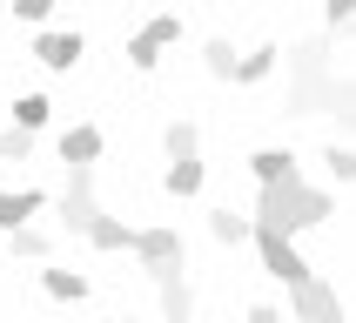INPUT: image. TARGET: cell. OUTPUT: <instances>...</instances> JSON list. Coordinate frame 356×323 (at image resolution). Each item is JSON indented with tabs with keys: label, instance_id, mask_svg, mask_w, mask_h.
<instances>
[{
	"label": "cell",
	"instance_id": "cell-22",
	"mask_svg": "<svg viewBox=\"0 0 356 323\" xmlns=\"http://www.w3.org/2000/svg\"><path fill=\"white\" fill-rule=\"evenodd\" d=\"M34 155V135L27 128H0V162H27Z\"/></svg>",
	"mask_w": 356,
	"mask_h": 323
},
{
	"label": "cell",
	"instance_id": "cell-25",
	"mask_svg": "<svg viewBox=\"0 0 356 323\" xmlns=\"http://www.w3.org/2000/svg\"><path fill=\"white\" fill-rule=\"evenodd\" d=\"M249 323H282V310H269V303H256V310H249Z\"/></svg>",
	"mask_w": 356,
	"mask_h": 323
},
{
	"label": "cell",
	"instance_id": "cell-10",
	"mask_svg": "<svg viewBox=\"0 0 356 323\" xmlns=\"http://www.w3.org/2000/svg\"><path fill=\"white\" fill-rule=\"evenodd\" d=\"M135 256H141V269L181 262V236H175V229H135Z\"/></svg>",
	"mask_w": 356,
	"mask_h": 323
},
{
	"label": "cell",
	"instance_id": "cell-17",
	"mask_svg": "<svg viewBox=\"0 0 356 323\" xmlns=\"http://www.w3.org/2000/svg\"><path fill=\"white\" fill-rule=\"evenodd\" d=\"M47 115H54V101H47V95H20L14 101V128H27V135H40Z\"/></svg>",
	"mask_w": 356,
	"mask_h": 323
},
{
	"label": "cell",
	"instance_id": "cell-1",
	"mask_svg": "<svg viewBox=\"0 0 356 323\" xmlns=\"http://www.w3.org/2000/svg\"><path fill=\"white\" fill-rule=\"evenodd\" d=\"M330 216H337V196L316 189V182H302V175L262 182V196H256V222L262 229H282V236H302V229H316Z\"/></svg>",
	"mask_w": 356,
	"mask_h": 323
},
{
	"label": "cell",
	"instance_id": "cell-6",
	"mask_svg": "<svg viewBox=\"0 0 356 323\" xmlns=\"http://www.w3.org/2000/svg\"><path fill=\"white\" fill-rule=\"evenodd\" d=\"M289 310H296L302 323H343V297H337V290H330L323 276L296 283V290H289Z\"/></svg>",
	"mask_w": 356,
	"mask_h": 323
},
{
	"label": "cell",
	"instance_id": "cell-8",
	"mask_svg": "<svg viewBox=\"0 0 356 323\" xmlns=\"http://www.w3.org/2000/svg\"><path fill=\"white\" fill-rule=\"evenodd\" d=\"M81 54H88V40H81V34H54V27L34 34V61H40V68H54V74H67Z\"/></svg>",
	"mask_w": 356,
	"mask_h": 323
},
{
	"label": "cell",
	"instance_id": "cell-13",
	"mask_svg": "<svg viewBox=\"0 0 356 323\" xmlns=\"http://www.w3.org/2000/svg\"><path fill=\"white\" fill-rule=\"evenodd\" d=\"M88 242H95V249H128V256H135V229H128L121 216H95Z\"/></svg>",
	"mask_w": 356,
	"mask_h": 323
},
{
	"label": "cell",
	"instance_id": "cell-26",
	"mask_svg": "<svg viewBox=\"0 0 356 323\" xmlns=\"http://www.w3.org/2000/svg\"><path fill=\"white\" fill-rule=\"evenodd\" d=\"M128 323H135V317H128Z\"/></svg>",
	"mask_w": 356,
	"mask_h": 323
},
{
	"label": "cell",
	"instance_id": "cell-11",
	"mask_svg": "<svg viewBox=\"0 0 356 323\" xmlns=\"http://www.w3.org/2000/svg\"><path fill=\"white\" fill-rule=\"evenodd\" d=\"M276 61H282V47H276V40H256V47L242 54L236 81H242V88H256V81H269V74H276Z\"/></svg>",
	"mask_w": 356,
	"mask_h": 323
},
{
	"label": "cell",
	"instance_id": "cell-20",
	"mask_svg": "<svg viewBox=\"0 0 356 323\" xmlns=\"http://www.w3.org/2000/svg\"><path fill=\"white\" fill-rule=\"evenodd\" d=\"M128 61H135L141 74H148V68H155V61H161V40L148 34V27H135V34H128Z\"/></svg>",
	"mask_w": 356,
	"mask_h": 323
},
{
	"label": "cell",
	"instance_id": "cell-2",
	"mask_svg": "<svg viewBox=\"0 0 356 323\" xmlns=\"http://www.w3.org/2000/svg\"><path fill=\"white\" fill-rule=\"evenodd\" d=\"M161 148H168V175H161V189L168 196H202V135H195V121L175 115L168 128H161Z\"/></svg>",
	"mask_w": 356,
	"mask_h": 323
},
{
	"label": "cell",
	"instance_id": "cell-12",
	"mask_svg": "<svg viewBox=\"0 0 356 323\" xmlns=\"http://www.w3.org/2000/svg\"><path fill=\"white\" fill-rule=\"evenodd\" d=\"M60 162H101V128L74 121V128L60 135Z\"/></svg>",
	"mask_w": 356,
	"mask_h": 323
},
{
	"label": "cell",
	"instance_id": "cell-3",
	"mask_svg": "<svg viewBox=\"0 0 356 323\" xmlns=\"http://www.w3.org/2000/svg\"><path fill=\"white\" fill-rule=\"evenodd\" d=\"M289 68H296L289 115H316V108H330V95H337V81H330V47H323V40H302V47H289Z\"/></svg>",
	"mask_w": 356,
	"mask_h": 323
},
{
	"label": "cell",
	"instance_id": "cell-21",
	"mask_svg": "<svg viewBox=\"0 0 356 323\" xmlns=\"http://www.w3.org/2000/svg\"><path fill=\"white\" fill-rule=\"evenodd\" d=\"M323 168H330L337 182H356V148L350 141H330V148H323Z\"/></svg>",
	"mask_w": 356,
	"mask_h": 323
},
{
	"label": "cell",
	"instance_id": "cell-16",
	"mask_svg": "<svg viewBox=\"0 0 356 323\" xmlns=\"http://www.w3.org/2000/svg\"><path fill=\"white\" fill-rule=\"evenodd\" d=\"M249 168H256V182H282V175H296V155L289 148H256Z\"/></svg>",
	"mask_w": 356,
	"mask_h": 323
},
{
	"label": "cell",
	"instance_id": "cell-18",
	"mask_svg": "<svg viewBox=\"0 0 356 323\" xmlns=\"http://www.w3.org/2000/svg\"><path fill=\"white\" fill-rule=\"evenodd\" d=\"M202 61H209V74H216V81H236V68H242L236 40H209V47H202Z\"/></svg>",
	"mask_w": 356,
	"mask_h": 323
},
{
	"label": "cell",
	"instance_id": "cell-14",
	"mask_svg": "<svg viewBox=\"0 0 356 323\" xmlns=\"http://www.w3.org/2000/svg\"><path fill=\"white\" fill-rule=\"evenodd\" d=\"M40 290L54 303H81L88 297V276H81V269H40Z\"/></svg>",
	"mask_w": 356,
	"mask_h": 323
},
{
	"label": "cell",
	"instance_id": "cell-27",
	"mask_svg": "<svg viewBox=\"0 0 356 323\" xmlns=\"http://www.w3.org/2000/svg\"><path fill=\"white\" fill-rule=\"evenodd\" d=\"M161 323H168V317H161Z\"/></svg>",
	"mask_w": 356,
	"mask_h": 323
},
{
	"label": "cell",
	"instance_id": "cell-5",
	"mask_svg": "<svg viewBox=\"0 0 356 323\" xmlns=\"http://www.w3.org/2000/svg\"><path fill=\"white\" fill-rule=\"evenodd\" d=\"M256 256H262V269H269V276L276 283H289V290H296V283H309V262L296 256V236H282V229H262L256 222Z\"/></svg>",
	"mask_w": 356,
	"mask_h": 323
},
{
	"label": "cell",
	"instance_id": "cell-7",
	"mask_svg": "<svg viewBox=\"0 0 356 323\" xmlns=\"http://www.w3.org/2000/svg\"><path fill=\"white\" fill-rule=\"evenodd\" d=\"M161 290V317L168 323H188V310H195V290H188V276H181V262H161V269H148Z\"/></svg>",
	"mask_w": 356,
	"mask_h": 323
},
{
	"label": "cell",
	"instance_id": "cell-23",
	"mask_svg": "<svg viewBox=\"0 0 356 323\" xmlns=\"http://www.w3.org/2000/svg\"><path fill=\"white\" fill-rule=\"evenodd\" d=\"M323 20L330 34H356V0H323Z\"/></svg>",
	"mask_w": 356,
	"mask_h": 323
},
{
	"label": "cell",
	"instance_id": "cell-4",
	"mask_svg": "<svg viewBox=\"0 0 356 323\" xmlns=\"http://www.w3.org/2000/svg\"><path fill=\"white\" fill-rule=\"evenodd\" d=\"M101 216L95 202V162H67V189H60V229H74V236H88Z\"/></svg>",
	"mask_w": 356,
	"mask_h": 323
},
{
	"label": "cell",
	"instance_id": "cell-24",
	"mask_svg": "<svg viewBox=\"0 0 356 323\" xmlns=\"http://www.w3.org/2000/svg\"><path fill=\"white\" fill-rule=\"evenodd\" d=\"M7 7H14L20 20H34V27H40V20H47V14H54V0H7Z\"/></svg>",
	"mask_w": 356,
	"mask_h": 323
},
{
	"label": "cell",
	"instance_id": "cell-9",
	"mask_svg": "<svg viewBox=\"0 0 356 323\" xmlns=\"http://www.w3.org/2000/svg\"><path fill=\"white\" fill-rule=\"evenodd\" d=\"M47 209V196L40 189H0V229L14 236V229H27V222Z\"/></svg>",
	"mask_w": 356,
	"mask_h": 323
},
{
	"label": "cell",
	"instance_id": "cell-19",
	"mask_svg": "<svg viewBox=\"0 0 356 323\" xmlns=\"http://www.w3.org/2000/svg\"><path fill=\"white\" fill-rule=\"evenodd\" d=\"M7 249H14V256H27V262H40V256H47V249H54V236L27 222V229H14V236H7Z\"/></svg>",
	"mask_w": 356,
	"mask_h": 323
},
{
	"label": "cell",
	"instance_id": "cell-15",
	"mask_svg": "<svg viewBox=\"0 0 356 323\" xmlns=\"http://www.w3.org/2000/svg\"><path fill=\"white\" fill-rule=\"evenodd\" d=\"M209 229H216V242H229V249L256 236V222H249V216H236V209H209Z\"/></svg>",
	"mask_w": 356,
	"mask_h": 323
}]
</instances>
